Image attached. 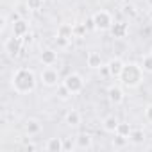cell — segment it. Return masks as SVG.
<instances>
[{
    "mask_svg": "<svg viewBox=\"0 0 152 152\" xmlns=\"http://www.w3.org/2000/svg\"><path fill=\"white\" fill-rule=\"evenodd\" d=\"M16 20H20V15H18V13H13V15H11V23L16 22Z\"/></svg>",
    "mask_w": 152,
    "mask_h": 152,
    "instance_id": "obj_29",
    "label": "cell"
},
{
    "mask_svg": "<svg viewBox=\"0 0 152 152\" xmlns=\"http://www.w3.org/2000/svg\"><path fill=\"white\" fill-rule=\"evenodd\" d=\"M143 75H145V72H143L141 64L136 63V61H129V63L124 64V70L120 73L118 81H120V84L124 88L134 90V88H138L143 83Z\"/></svg>",
    "mask_w": 152,
    "mask_h": 152,
    "instance_id": "obj_2",
    "label": "cell"
},
{
    "mask_svg": "<svg viewBox=\"0 0 152 152\" xmlns=\"http://www.w3.org/2000/svg\"><path fill=\"white\" fill-rule=\"evenodd\" d=\"M22 39H23V38H16V36L6 39L4 50L7 52L9 57H18V56H20V52H22Z\"/></svg>",
    "mask_w": 152,
    "mask_h": 152,
    "instance_id": "obj_7",
    "label": "cell"
},
{
    "mask_svg": "<svg viewBox=\"0 0 152 152\" xmlns=\"http://www.w3.org/2000/svg\"><path fill=\"white\" fill-rule=\"evenodd\" d=\"M39 83L47 88H56L61 83V75L59 70L54 66H43V70L39 72Z\"/></svg>",
    "mask_w": 152,
    "mask_h": 152,
    "instance_id": "obj_5",
    "label": "cell"
},
{
    "mask_svg": "<svg viewBox=\"0 0 152 152\" xmlns=\"http://www.w3.org/2000/svg\"><path fill=\"white\" fill-rule=\"evenodd\" d=\"M75 140V150H91L93 148V138L88 132H81Z\"/></svg>",
    "mask_w": 152,
    "mask_h": 152,
    "instance_id": "obj_11",
    "label": "cell"
},
{
    "mask_svg": "<svg viewBox=\"0 0 152 152\" xmlns=\"http://www.w3.org/2000/svg\"><path fill=\"white\" fill-rule=\"evenodd\" d=\"M131 132H132V127H131L129 122H120V124H118V129H116V134H118V136H124V138L129 140Z\"/></svg>",
    "mask_w": 152,
    "mask_h": 152,
    "instance_id": "obj_19",
    "label": "cell"
},
{
    "mask_svg": "<svg viewBox=\"0 0 152 152\" xmlns=\"http://www.w3.org/2000/svg\"><path fill=\"white\" fill-rule=\"evenodd\" d=\"M64 150H75V140H64Z\"/></svg>",
    "mask_w": 152,
    "mask_h": 152,
    "instance_id": "obj_26",
    "label": "cell"
},
{
    "mask_svg": "<svg viewBox=\"0 0 152 152\" xmlns=\"http://www.w3.org/2000/svg\"><path fill=\"white\" fill-rule=\"evenodd\" d=\"M118 124H120V120H118L115 115H107V116L102 120V129H104V132H107V134H116Z\"/></svg>",
    "mask_w": 152,
    "mask_h": 152,
    "instance_id": "obj_15",
    "label": "cell"
},
{
    "mask_svg": "<svg viewBox=\"0 0 152 152\" xmlns=\"http://www.w3.org/2000/svg\"><path fill=\"white\" fill-rule=\"evenodd\" d=\"M63 84L72 93V97L73 95H79L84 90V77H83L81 73H77V72H72V73H68L66 77L63 79Z\"/></svg>",
    "mask_w": 152,
    "mask_h": 152,
    "instance_id": "obj_4",
    "label": "cell"
},
{
    "mask_svg": "<svg viewBox=\"0 0 152 152\" xmlns=\"http://www.w3.org/2000/svg\"><path fill=\"white\" fill-rule=\"evenodd\" d=\"M75 27V34H83L84 32V27L83 25H73Z\"/></svg>",
    "mask_w": 152,
    "mask_h": 152,
    "instance_id": "obj_28",
    "label": "cell"
},
{
    "mask_svg": "<svg viewBox=\"0 0 152 152\" xmlns=\"http://www.w3.org/2000/svg\"><path fill=\"white\" fill-rule=\"evenodd\" d=\"M115 136H116V138L113 140V147H115V148H124V147L129 143V140H127V138H124V136H118V134H115Z\"/></svg>",
    "mask_w": 152,
    "mask_h": 152,
    "instance_id": "obj_23",
    "label": "cell"
},
{
    "mask_svg": "<svg viewBox=\"0 0 152 152\" xmlns=\"http://www.w3.org/2000/svg\"><path fill=\"white\" fill-rule=\"evenodd\" d=\"M106 95H107L109 104H113V106H120L125 100V93H124V86L122 84H111L107 88Z\"/></svg>",
    "mask_w": 152,
    "mask_h": 152,
    "instance_id": "obj_6",
    "label": "cell"
},
{
    "mask_svg": "<svg viewBox=\"0 0 152 152\" xmlns=\"http://www.w3.org/2000/svg\"><path fill=\"white\" fill-rule=\"evenodd\" d=\"M29 11H39L43 7V0H27Z\"/></svg>",
    "mask_w": 152,
    "mask_h": 152,
    "instance_id": "obj_24",
    "label": "cell"
},
{
    "mask_svg": "<svg viewBox=\"0 0 152 152\" xmlns=\"http://www.w3.org/2000/svg\"><path fill=\"white\" fill-rule=\"evenodd\" d=\"M64 124H66L68 127H72V129L79 127V125L83 124V115H81L77 109H70V111L64 115Z\"/></svg>",
    "mask_w": 152,
    "mask_h": 152,
    "instance_id": "obj_13",
    "label": "cell"
},
{
    "mask_svg": "<svg viewBox=\"0 0 152 152\" xmlns=\"http://www.w3.org/2000/svg\"><path fill=\"white\" fill-rule=\"evenodd\" d=\"M145 140H147V134H145L143 129H132V132L129 136V143H132V145H143Z\"/></svg>",
    "mask_w": 152,
    "mask_h": 152,
    "instance_id": "obj_18",
    "label": "cell"
},
{
    "mask_svg": "<svg viewBox=\"0 0 152 152\" xmlns=\"http://www.w3.org/2000/svg\"><path fill=\"white\" fill-rule=\"evenodd\" d=\"M29 31H31V23L23 18L13 22V36L16 38H27L29 36Z\"/></svg>",
    "mask_w": 152,
    "mask_h": 152,
    "instance_id": "obj_12",
    "label": "cell"
},
{
    "mask_svg": "<svg viewBox=\"0 0 152 152\" xmlns=\"http://www.w3.org/2000/svg\"><path fill=\"white\" fill-rule=\"evenodd\" d=\"M111 32H113L115 38H125V34H127V25H125V23H115L113 29H111Z\"/></svg>",
    "mask_w": 152,
    "mask_h": 152,
    "instance_id": "obj_20",
    "label": "cell"
},
{
    "mask_svg": "<svg viewBox=\"0 0 152 152\" xmlns=\"http://www.w3.org/2000/svg\"><path fill=\"white\" fill-rule=\"evenodd\" d=\"M6 27H7V16L4 15V16H2V25H0V32H4Z\"/></svg>",
    "mask_w": 152,
    "mask_h": 152,
    "instance_id": "obj_27",
    "label": "cell"
},
{
    "mask_svg": "<svg viewBox=\"0 0 152 152\" xmlns=\"http://www.w3.org/2000/svg\"><path fill=\"white\" fill-rule=\"evenodd\" d=\"M148 18H150V20H152V7H150V9H148Z\"/></svg>",
    "mask_w": 152,
    "mask_h": 152,
    "instance_id": "obj_30",
    "label": "cell"
},
{
    "mask_svg": "<svg viewBox=\"0 0 152 152\" xmlns=\"http://www.w3.org/2000/svg\"><path fill=\"white\" fill-rule=\"evenodd\" d=\"M57 97H59L61 100H68V99L72 97V93H70V91L66 90V86H64L63 83H61V84L57 86Z\"/></svg>",
    "mask_w": 152,
    "mask_h": 152,
    "instance_id": "obj_22",
    "label": "cell"
},
{
    "mask_svg": "<svg viewBox=\"0 0 152 152\" xmlns=\"http://www.w3.org/2000/svg\"><path fill=\"white\" fill-rule=\"evenodd\" d=\"M124 59L122 57H118V56H115L113 59H109L107 61V64H106V68H107V72H109V75L111 77H115V79H118L120 77V73H122V70H124Z\"/></svg>",
    "mask_w": 152,
    "mask_h": 152,
    "instance_id": "obj_9",
    "label": "cell"
},
{
    "mask_svg": "<svg viewBox=\"0 0 152 152\" xmlns=\"http://www.w3.org/2000/svg\"><path fill=\"white\" fill-rule=\"evenodd\" d=\"M140 64H141V68H143V72H145V73H152V54L143 56Z\"/></svg>",
    "mask_w": 152,
    "mask_h": 152,
    "instance_id": "obj_21",
    "label": "cell"
},
{
    "mask_svg": "<svg viewBox=\"0 0 152 152\" xmlns=\"http://www.w3.org/2000/svg\"><path fill=\"white\" fill-rule=\"evenodd\" d=\"M11 88L16 95H31L38 88V77L32 68L22 66L11 75Z\"/></svg>",
    "mask_w": 152,
    "mask_h": 152,
    "instance_id": "obj_1",
    "label": "cell"
},
{
    "mask_svg": "<svg viewBox=\"0 0 152 152\" xmlns=\"http://www.w3.org/2000/svg\"><path fill=\"white\" fill-rule=\"evenodd\" d=\"M143 118H145V122H147V124H150V125H152V104H148V106L143 109Z\"/></svg>",
    "mask_w": 152,
    "mask_h": 152,
    "instance_id": "obj_25",
    "label": "cell"
},
{
    "mask_svg": "<svg viewBox=\"0 0 152 152\" xmlns=\"http://www.w3.org/2000/svg\"><path fill=\"white\" fill-rule=\"evenodd\" d=\"M91 25L95 31H100V32H107L113 29L115 25V18L113 15L107 11V9H99L91 15Z\"/></svg>",
    "mask_w": 152,
    "mask_h": 152,
    "instance_id": "obj_3",
    "label": "cell"
},
{
    "mask_svg": "<svg viewBox=\"0 0 152 152\" xmlns=\"http://www.w3.org/2000/svg\"><path fill=\"white\" fill-rule=\"evenodd\" d=\"M86 64L91 68V70H100L104 66V59L99 52H90L88 57H86Z\"/></svg>",
    "mask_w": 152,
    "mask_h": 152,
    "instance_id": "obj_17",
    "label": "cell"
},
{
    "mask_svg": "<svg viewBox=\"0 0 152 152\" xmlns=\"http://www.w3.org/2000/svg\"><path fill=\"white\" fill-rule=\"evenodd\" d=\"M75 38V27L73 23H61L57 27V39L59 41H72Z\"/></svg>",
    "mask_w": 152,
    "mask_h": 152,
    "instance_id": "obj_8",
    "label": "cell"
},
{
    "mask_svg": "<svg viewBox=\"0 0 152 152\" xmlns=\"http://www.w3.org/2000/svg\"><path fill=\"white\" fill-rule=\"evenodd\" d=\"M47 152H63L64 150V140L63 138H48L45 143Z\"/></svg>",
    "mask_w": 152,
    "mask_h": 152,
    "instance_id": "obj_16",
    "label": "cell"
},
{
    "mask_svg": "<svg viewBox=\"0 0 152 152\" xmlns=\"http://www.w3.org/2000/svg\"><path fill=\"white\" fill-rule=\"evenodd\" d=\"M23 129H25V134H27V136L34 138V136H39V134L43 132V124H41L38 118H29V120L25 122Z\"/></svg>",
    "mask_w": 152,
    "mask_h": 152,
    "instance_id": "obj_10",
    "label": "cell"
},
{
    "mask_svg": "<svg viewBox=\"0 0 152 152\" xmlns=\"http://www.w3.org/2000/svg\"><path fill=\"white\" fill-rule=\"evenodd\" d=\"M39 63L43 66H54L57 63V52L54 48H45L41 54H39Z\"/></svg>",
    "mask_w": 152,
    "mask_h": 152,
    "instance_id": "obj_14",
    "label": "cell"
}]
</instances>
